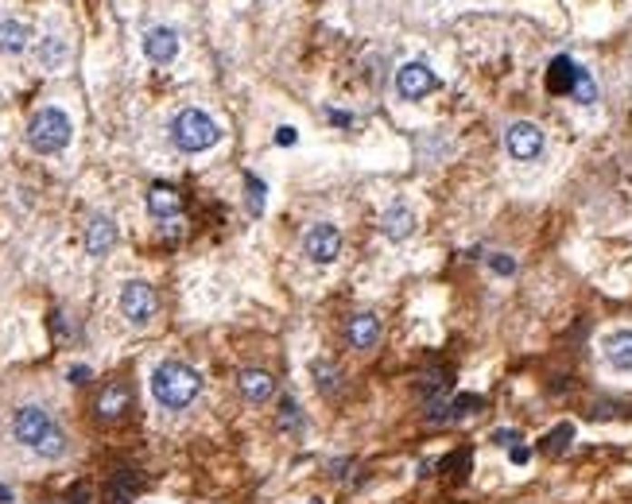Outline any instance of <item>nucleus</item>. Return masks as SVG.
I'll return each mask as SVG.
<instances>
[{"instance_id": "f257e3e1", "label": "nucleus", "mask_w": 632, "mask_h": 504, "mask_svg": "<svg viewBox=\"0 0 632 504\" xmlns=\"http://www.w3.org/2000/svg\"><path fill=\"white\" fill-rule=\"evenodd\" d=\"M198 388H202V377L183 361H163L152 372V396L160 400L167 411H183L186 403L198 396Z\"/></svg>"}, {"instance_id": "c85d7f7f", "label": "nucleus", "mask_w": 632, "mask_h": 504, "mask_svg": "<svg viewBox=\"0 0 632 504\" xmlns=\"http://www.w3.org/2000/svg\"><path fill=\"white\" fill-rule=\"evenodd\" d=\"M493 442H497V446H512V442H520V435L505 427V430H493Z\"/></svg>"}, {"instance_id": "9d476101", "label": "nucleus", "mask_w": 632, "mask_h": 504, "mask_svg": "<svg viewBox=\"0 0 632 504\" xmlns=\"http://www.w3.org/2000/svg\"><path fill=\"white\" fill-rule=\"evenodd\" d=\"M237 388H241V396H245L249 403H268L272 396H276V377L264 369H245L237 377Z\"/></svg>"}, {"instance_id": "ddd939ff", "label": "nucleus", "mask_w": 632, "mask_h": 504, "mask_svg": "<svg viewBox=\"0 0 632 504\" xmlns=\"http://www.w3.org/2000/svg\"><path fill=\"white\" fill-rule=\"evenodd\" d=\"M148 210H152V218H175L183 210V194L167 183H155L148 191Z\"/></svg>"}, {"instance_id": "7ed1b4c3", "label": "nucleus", "mask_w": 632, "mask_h": 504, "mask_svg": "<svg viewBox=\"0 0 632 504\" xmlns=\"http://www.w3.org/2000/svg\"><path fill=\"white\" fill-rule=\"evenodd\" d=\"M70 117L63 109H39L35 117H32V124H27V143L39 152V155H54V152H63L66 143H70Z\"/></svg>"}, {"instance_id": "1a4fd4ad", "label": "nucleus", "mask_w": 632, "mask_h": 504, "mask_svg": "<svg viewBox=\"0 0 632 504\" xmlns=\"http://www.w3.org/2000/svg\"><path fill=\"white\" fill-rule=\"evenodd\" d=\"M143 54H148L152 63H171L179 54V32L175 27H148L143 32Z\"/></svg>"}, {"instance_id": "f03ea898", "label": "nucleus", "mask_w": 632, "mask_h": 504, "mask_svg": "<svg viewBox=\"0 0 632 504\" xmlns=\"http://www.w3.org/2000/svg\"><path fill=\"white\" fill-rule=\"evenodd\" d=\"M171 140H175L179 152H206L222 140V128L213 124V117H206L202 109H183L175 121H171Z\"/></svg>"}, {"instance_id": "b1692460", "label": "nucleus", "mask_w": 632, "mask_h": 504, "mask_svg": "<svg viewBox=\"0 0 632 504\" xmlns=\"http://www.w3.org/2000/svg\"><path fill=\"white\" fill-rule=\"evenodd\" d=\"M478 408H481V396H458V400L447 403V423L450 420H462V415H473Z\"/></svg>"}, {"instance_id": "2eb2a0df", "label": "nucleus", "mask_w": 632, "mask_h": 504, "mask_svg": "<svg viewBox=\"0 0 632 504\" xmlns=\"http://www.w3.org/2000/svg\"><path fill=\"white\" fill-rule=\"evenodd\" d=\"M346 338H350L353 350H372V345L380 341V319L377 314H357L346 330Z\"/></svg>"}, {"instance_id": "9b49d317", "label": "nucleus", "mask_w": 632, "mask_h": 504, "mask_svg": "<svg viewBox=\"0 0 632 504\" xmlns=\"http://www.w3.org/2000/svg\"><path fill=\"white\" fill-rule=\"evenodd\" d=\"M128 403H133V392H128V384L113 380V384H105V392L97 396V415H102L105 423H113V420H121V415L128 411Z\"/></svg>"}, {"instance_id": "a211bd4d", "label": "nucleus", "mask_w": 632, "mask_h": 504, "mask_svg": "<svg viewBox=\"0 0 632 504\" xmlns=\"http://www.w3.org/2000/svg\"><path fill=\"white\" fill-rule=\"evenodd\" d=\"M27 39H32L27 24H20V20H0V51H5V54H24L27 51Z\"/></svg>"}, {"instance_id": "412c9836", "label": "nucleus", "mask_w": 632, "mask_h": 504, "mask_svg": "<svg viewBox=\"0 0 632 504\" xmlns=\"http://www.w3.org/2000/svg\"><path fill=\"white\" fill-rule=\"evenodd\" d=\"M136 478H128V469L117 473V481L109 485V504H133V493H136Z\"/></svg>"}, {"instance_id": "2f4dec72", "label": "nucleus", "mask_w": 632, "mask_h": 504, "mask_svg": "<svg viewBox=\"0 0 632 504\" xmlns=\"http://www.w3.org/2000/svg\"><path fill=\"white\" fill-rule=\"evenodd\" d=\"M85 380H90V369H85V365L70 369V384H85Z\"/></svg>"}, {"instance_id": "f3484780", "label": "nucleus", "mask_w": 632, "mask_h": 504, "mask_svg": "<svg viewBox=\"0 0 632 504\" xmlns=\"http://www.w3.org/2000/svg\"><path fill=\"white\" fill-rule=\"evenodd\" d=\"M574 74H578V66H574L567 54H558V59H551V66H548V90L551 94H570Z\"/></svg>"}, {"instance_id": "20e7f679", "label": "nucleus", "mask_w": 632, "mask_h": 504, "mask_svg": "<svg viewBox=\"0 0 632 504\" xmlns=\"http://www.w3.org/2000/svg\"><path fill=\"white\" fill-rule=\"evenodd\" d=\"M121 311H124V319L133 322V326H148L152 314H155V292H152V283L128 280L121 287Z\"/></svg>"}, {"instance_id": "393cba45", "label": "nucleus", "mask_w": 632, "mask_h": 504, "mask_svg": "<svg viewBox=\"0 0 632 504\" xmlns=\"http://www.w3.org/2000/svg\"><path fill=\"white\" fill-rule=\"evenodd\" d=\"M35 454H43V458H63L66 454V435H63V430H51V435L35 446Z\"/></svg>"}, {"instance_id": "cd10ccee", "label": "nucleus", "mask_w": 632, "mask_h": 504, "mask_svg": "<svg viewBox=\"0 0 632 504\" xmlns=\"http://www.w3.org/2000/svg\"><path fill=\"white\" fill-rule=\"evenodd\" d=\"M489 268L497 272V276H516V261H512V256H505V252H493Z\"/></svg>"}, {"instance_id": "bb28decb", "label": "nucleus", "mask_w": 632, "mask_h": 504, "mask_svg": "<svg viewBox=\"0 0 632 504\" xmlns=\"http://www.w3.org/2000/svg\"><path fill=\"white\" fill-rule=\"evenodd\" d=\"M314 377H319V388H322V392H338V369H334V365L314 361Z\"/></svg>"}, {"instance_id": "473e14b6", "label": "nucleus", "mask_w": 632, "mask_h": 504, "mask_svg": "<svg viewBox=\"0 0 632 504\" xmlns=\"http://www.w3.org/2000/svg\"><path fill=\"white\" fill-rule=\"evenodd\" d=\"M276 143H283V148H287V143H295V128H280V133H276Z\"/></svg>"}, {"instance_id": "4468645a", "label": "nucleus", "mask_w": 632, "mask_h": 504, "mask_svg": "<svg viewBox=\"0 0 632 504\" xmlns=\"http://www.w3.org/2000/svg\"><path fill=\"white\" fill-rule=\"evenodd\" d=\"M606 361L617 372H632V330H613L606 338Z\"/></svg>"}, {"instance_id": "5701e85b", "label": "nucleus", "mask_w": 632, "mask_h": 504, "mask_svg": "<svg viewBox=\"0 0 632 504\" xmlns=\"http://www.w3.org/2000/svg\"><path fill=\"white\" fill-rule=\"evenodd\" d=\"M574 97L582 101V105H594L597 101V85H594V78H590V70H582L578 66V74H574V90H570Z\"/></svg>"}, {"instance_id": "72a5a7b5", "label": "nucleus", "mask_w": 632, "mask_h": 504, "mask_svg": "<svg viewBox=\"0 0 632 504\" xmlns=\"http://www.w3.org/2000/svg\"><path fill=\"white\" fill-rule=\"evenodd\" d=\"M0 504H12V489L8 485H0Z\"/></svg>"}, {"instance_id": "423d86ee", "label": "nucleus", "mask_w": 632, "mask_h": 504, "mask_svg": "<svg viewBox=\"0 0 632 504\" xmlns=\"http://www.w3.org/2000/svg\"><path fill=\"white\" fill-rule=\"evenodd\" d=\"M505 148L512 160H536V155L543 152V133H539V124H531V121H512L509 124V133H505Z\"/></svg>"}, {"instance_id": "a878e982", "label": "nucleus", "mask_w": 632, "mask_h": 504, "mask_svg": "<svg viewBox=\"0 0 632 504\" xmlns=\"http://www.w3.org/2000/svg\"><path fill=\"white\" fill-rule=\"evenodd\" d=\"M245 191H249V213H264V183L256 175H245Z\"/></svg>"}, {"instance_id": "f704fd0d", "label": "nucleus", "mask_w": 632, "mask_h": 504, "mask_svg": "<svg viewBox=\"0 0 632 504\" xmlns=\"http://www.w3.org/2000/svg\"><path fill=\"white\" fill-rule=\"evenodd\" d=\"M311 504H322V500H311Z\"/></svg>"}, {"instance_id": "dca6fc26", "label": "nucleus", "mask_w": 632, "mask_h": 504, "mask_svg": "<svg viewBox=\"0 0 632 504\" xmlns=\"http://www.w3.org/2000/svg\"><path fill=\"white\" fill-rule=\"evenodd\" d=\"M411 229H415V213L408 210V206H392L380 218V233L384 237H392V241H404V237H411Z\"/></svg>"}, {"instance_id": "6e6552de", "label": "nucleus", "mask_w": 632, "mask_h": 504, "mask_svg": "<svg viewBox=\"0 0 632 504\" xmlns=\"http://www.w3.org/2000/svg\"><path fill=\"white\" fill-rule=\"evenodd\" d=\"M435 85H439V78H435V70H430L427 63H408L396 74V90H400V97H408V101L427 97Z\"/></svg>"}, {"instance_id": "39448f33", "label": "nucleus", "mask_w": 632, "mask_h": 504, "mask_svg": "<svg viewBox=\"0 0 632 504\" xmlns=\"http://www.w3.org/2000/svg\"><path fill=\"white\" fill-rule=\"evenodd\" d=\"M51 430H59V423H54L43 408H35V403L20 408V411H16V420H12V435H16L24 446H32V450H35V446H39L43 439L51 435Z\"/></svg>"}, {"instance_id": "c756f323", "label": "nucleus", "mask_w": 632, "mask_h": 504, "mask_svg": "<svg viewBox=\"0 0 632 504\" xmlns=\"http://www.w3.org/2000/svg\"><path fill=\"white\" fill-rule=\"evenodd\" d=\"M509 458H512V466H524L531 458V450H528V446H509Z\"/></svg>"}, {"instance_id": "4be33fe9", "label": "nucleus", "mask_w": 632, "mask_h": 504, "mask_svg": "<svg viewBox=\"0 0 632 504\" xmlns=\"http://www.w3.org/2000/svg\"><path fill=\"white\" fill-rule=\"evenodd\" d=\"M570 439H574V427L570 423H558L555 430H551V435L548 439H543V454H563L567 450V446H570Z\"/></svg>"}, {"instance_id": "0eeeda50", "label": "nucleus", "mask_w": 632, "mask_h": 504, "mask_svg": "<svg viewBox=\"0 0 632 504\" xmlns=\"http://www.w3.org/2000/svg\"><path fill=\"white\" fill-rule=\"evenodd\" d=\"M303 249L314 264H330V261H338V252H341V233H338V225H311L307 229V237H303Z\"/></svg>"}, {"instance_id": "f8f14e48", "label": "nucleus", "mask_w": 632, "mask_h": 504, "mask_svg": "<svg viewBox=\"0 0 632 504\" xmlns=\"http://www.w3.org/2000/svg\"><path fill=\"white\" fill-rule=\"evenodd\" d=\"M113 244H117V225H113L109 218H94L90 225H85V252L90 256H105Z\"/></svg>"}, {"instance_id": "7c9ffc66", "label": "nucleus", "mask_w": 632, "mask_h": 504, "mask_svg": "<svg viewBox=\"0 0 632 504\" xmlns=\"http://www.w3.org/2000/svg\"><path fill=\"white\" fill-rule=\"evenodd\" d=\"M70 504H90V489L74 485V489H70Z\"/></svg>"}, {"instance_id": "aec40b11", "label": "nucleus", "mask_w": 632, "mask_h": 504, "mask_svg": "<svg viewBox=\"0 0 632 504\" xmlns=\"http://www.w3.org/2000/svg\"><path fill=\"white\" fill-rule=\"evenodd\" d=\"M39 63L51 66V70L63 66V63H66V43H63L59 35H47V39L39 43Z\"/></svg>"}, {"instance_id": "6ab92c4d", "label": "nucleus", "mask_w": 632, "mask_h": 504, "mask_svg": "<svg viewBox=\"0 0 632 504\" xmlns=\"http://www.w3.org/2000/svg\"><path fill=\"white\" fill-rule=\"evenodd\" d=\"M276 423L283 435H303V415H299V403L291 396H283L280 400V415H276Z\"/></svg>"}]
</instances>
